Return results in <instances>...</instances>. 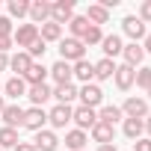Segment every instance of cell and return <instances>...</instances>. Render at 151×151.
<instances>
[{"mask_svg": "<svg viewBox=\"0 0 151 151\" xmlns=\"http://www.w3.org/2000/svg\"><path fill=\"white\" fill-rule=\"evenodd\" d=\"M145 130H148V139H151V116H145Z\"/></svg>", "mask_w": 151, "mask_h": 151, "instance_id": "obj_43", "label": "cell"}, {"mask_svg": "<svg viewBox=\"0 0 151 151\" xmlns=\"http://www.w3.org/2000/svg\"><path fill=\"white\" fill-rule=\"evenodd\" d=\"M71 122L77 124V130H92L95 124H98V110H89V107H77L74 110V116H71Z\"/></svg>", "mask_w": 151, "mask_h": 151, "instance_id": "obj_5", "label": "cell"}, {"mask_svg": "<svg viewBox=\"0 0 151 151\" xmlns=\"http://www.w3.org/2000/svg\"><path fill=\"white\" fill-rule=\"evenodd\" d=\"M113 80H116V86H119L122 92H127V89L133 86V80H136V68H130V65H116Z\"/></svg>", "mask_w": 151, "mask_h": 151, "instance_id": "obj_12", "label": "cell"}, {"mask_svg": "<svg viewBox=\"0 0 151 151\" xmlns=\"http://www.w3.org/2000/svg\"><path fill=\"white\" fill-rule=\"evenodd\" d=\"M74 18V0H56V3H50V21L53 24H68Z\"/></svg>", "mask_w": 151, "mask_h": 151, "instance_id": "obj_4", "label": "cell"}, {"mask_svg": "<svg viewBox=\"0 0 151 151\" xmlns=\"http://www.w3.org/2000/svg\"><path fill=\"white\" fill-rule=\"evenodd\" d=\"M122 30H124V36H130V39H133V42H139V45H142V39L148 36L145 24H142L136 15H127V18L122 21Z\"/></svg>", "mask_w": 151, "mask_h": 151, "instance_id": "obj_7", "label": "cell"}, {"mask_svg": "<svg viewBox=\"0 0 151 151\" xmlns=\"http://www.w3.org/2000/svg\"><path fill=\"white\" fill-rule=\"evenodd\" d=\"M12 45H15L12 39H6V36H0V53H6V50H9Z\"/></svg>", "mask_w": 151, "mask_h": 151, "instance_id": "obj_39", "label": "cell"}, {"mask_svg": "<svg viewBox=\"0 0 151 151\" xmlns=\"http://www.w3.org/2000/svg\"><path fill=\"white\" fill-rule=\"evenodd\" d=\"M6 68H9V56H6V53H0V71H6Z\"/></svg>", "mask_w": 151, "mask_h": 151, "instance_id": "obj_42", "label": "cell"}, {"mask_svg": "<svg viewBox=\"0 0 151 151\" xmlns=\"http://www.w3.org/2000/svg\"><path fill=\"white\" fill-rule=\"evenodd\" d=\"M98 151H119L116 145H98Z\"/></svg>", "mask_w": 151, "mask_h": 151, "instance_id": "obj_44", "label": "cell"}, {"mask_svg": "<svg viewBox=\"0 0 151 151\" xmlns=\"http://www.w3.org/2000/svg\"><path fill=\"white\" fill-rule=\"evenodd\" d=\"M50 98H56V104H62V107H71V101L77 98V89H74V83H62V86L50 89Z\"/></svg>", "mask_w": 151, "mask_h": 151, "instance_id": "obj_17", "label": "cell"}, {"mask_svg": "<svg viewBox=\"0 0 151 151\" xmlns=\"http://www.w3.org/2000/svg\"><path fill=\"white\" fill-rule=\"evenodd\" d=\"M86 21H89L92 27H101V24H107V21H110V12H107L101 3H92V6L86 9Z\"/></svg>", "mask_w": 151, "mask_h": 151, "instance_id": "obj_22", "label": "cell"}, {"mask_svg": "<svg viewBox=\"0 0 151 151\" xmlns=\"http://www.w3.org/2000/svg\"><path fill=\"white\" fill-rule=\"evenodd\" d=\"M0 92H3V83H0Z\"/></svg>", "mask_w": 151, "mask_h": 151, "instance_id": "obj_46", "label": "cell"}, {"mask_svg": "<svg viewBox=\"0 0 151 151\" xmlns=\"http://www.w3.org/2000/svg\"><path fill=\"white\" fill-rule=\"evenodd\" d=\"M9 15H12V18L30 15V0H9Z\"/></svg>", "mask_w": 151, "mask_h": 151, "instance_id": "obj_32", "label": "cell"}, {"mask_svg": "<svg viewBox=\"0 0 151 151\" xmlns=\"http://www.w3.org/2000/svg\"><path fill=\"white\" fill-rule=\"evenodd\" d=\"M77 98L83 101L80 107L95 110V107H101V101H104V89H101L98 83H83V89H77Z\"/></svg>", "mask_w": 151, "mask_h": 151, "instance_id": "obj_2", "label": "cell"}, {"mask_svg": "<svg viewBox=\"0 0 151 151\" xmlns=\"http://www.w3.org/2000/svg\"><path fill=\"white\" fill-rule=\"evenodd\" d=\"M122 47H124V45H122V39H119L116 33H113V36H104V42H101V50H104V56H107V59L119 56V53H122Z\"/></svg>", "mask_w": 151, "mask_h": 151, "instance_id": "obj_26", "label": "cell"}, {"mask_svg": "<svg viewBox=\"0 0 151 151\" xmlns=\"http://www.w3.org/2000/svg\"><path fill=\"white\" fill-rule=\"evenodd\" d=\"M80 42H83V45H101V42H104V33H101V27H92V24H89V30L80 36Z\"/></svg>", "mask_w": 151, "mask_h": 151, "instance_id": "obj_33", "label": "cell"}, {"mask_svg": "<svg viewBox=\"0 0 151 151\" xmlns=\"http://www.w3.org/2000/svg\"><path fill=\"white\" fill-rule=\"evenodd\" d=\"M0 151H3V148H0Z\"/></svg>", "mask_w": 151, "mask_h": 151, "instance_id": "obj_48", "label": "cell"}, {"mask_svg": "<svg viewBox=\"0 0 151 151\" xmlns=\"http://www.w3.org/2000/svg\"><path fill=\"white\" fill-rule=\"evenodd\" d=\"M113 74H116V62L113 59H98L95 62V80H113Z\"/></svg>", "mask_w": 151, "mask_h": 151, "instance_id": "obj_29", "label": "cell"}, {"mask_svg": "<svg viewBox=\"0 0 151 151\" xmlns=\"http://www.w3.org/2000/svg\"><path fill=\"white\" fill-rule=\"evenodd\" d=\"M45 50H47V45H45L42 39H36V42L27 47V53H30V59H33V62H36V56H45Z\"/></svg>", "mask_w": 151, "mask_h": 151, "instance_id": "obj_35", "label": "cell"}, {"mask_svg": "<svg viewBox=\"0 0 151 151\" xmlns=\"http://www.w3.org/2000/svg\"><path fill=\"white\" fill-rule=\"evenodd\" d=\"M45 124H47V113H45V107H30V110H24V124H21V127L39 133V130H45Z\"/></svg>", "mask_w": 151, "mask_h": 151, "instance_id": "obj_3", "label": "cell"}, {"mask_svg": "<svg viewBox=\"0 0 151 151\" xmlns=\"http://www.w3.org/2000/svg\"><path fill=\"white\" fill-rule=\"evenodd\" d=\"M142 24H151V0H142L139 3V15H136Z\"/></svg>", "mask_w": 151, "mask_h": 151, "instance_id": "obj_37", "label": "cell"}, {"mask_svg": "<svg viewBox=\"0 0 151 151\" xmlns=\"http://www.w3.org/2000/svg\"><path fill=\"white\" fill-rule=\"evenodd\" d=\"M27 98L33 107H45V101H50V86L39 83V86H27Z\"/></svg>", "mask_w": 151, "mask_h": 151, "instance_id": "obj_18", "label": "cell"}, {"mask_svg": "<svg viewBox=\"0 0 151 151\" xmlns=\"http://www.w3.org/2000/svg\"><path fill=\"white\" fill-rule=\"evenodd\" d=\"M122 130H124V136L127 139H142V130H145V119H124V124H122Z\"/></svg>", "mask_w": 151, "mask_h": 151, "instance_id": "obj_23", "label": "cell"}, {"mask_svg": "<svg viewBox=\"0 0 151 151\" xmlns=\"http://www.w3.org/2000/svg\"><path fill=\"white\" fill-rule=\"evenodd\" d=\"M39 39H42L45 45H47V42H59V39H62V27L53 24V21H47V24L39 27Z\"/></svg>", "mask_w": 151, "mask_h": 151, "instance_id": "obj_25", "label": "cell"}, {"mask_svg": "<svg viewBox=\"0 0 151 151\" xmlns=\"http://www.w3.org/2000/svg\"><path fill=\"white\" fill-rule=\"evenodd\" d=\"M0 119H3V127L18 130V127L24 124V107H18V104H6V110L0 113Z\"/></svg>", "mask_w": 151, "mask_h": 151, "instance_id": "obj_8", "label": "cell"}, {"mask_svg": "<svg viewBox=\"0 0 151 151\" xmlns=\"http://www.w3.org/2000/svg\"><path fill=\"white\" fill-rule=\"evenodd\" d=\"M30 65H33V59H30L27 50H18L15 56H9V68L15 71V77H24V74L30 71Z\"/></svg>", "mask_w": 151, "mask_h": 151, "instance_id": "obj_16", "label": "cell"}, {"mask_svg": "<svg viewBox=\"0 0 151 151\" xmlns=\"http://www.w3.org/2000/svg\"><path fill=\"white\" fill-rule=\"evenodd\" d=\"M133 151H151V139H148V136L136 139V142H133Z\"/></svg>", "mask_w": 151, "mask_h": 151, "instance_id": "obj_38", "label": "cell"}, {"mask_svg": "<svg viewBox=\"0 0 151 151\" xmlns=\"http://www.w3.org/2000/svg\"><path fill=\"white\" fill-rule=\"evenodd\" d=\"M50 21V3L47 0H36V3H30V24L42 27Z\"/></svg>", "mask_w": 151, "mask_h": 151, "instance_id": "obj_10", "label": "cell"}, {"mask_svg": "<svg viewBox=\"0 0 151 151\" xmlns=\"http://www.w3.org/2000/svg\"><path fill=\"white\" fill-rule=\"evenodd\" d=\"M12 151H36V145H33V142H18Z\"/></svg>", "mask_w": 151, "mask_h": 151, "instance_id": "obj_40", "label": "cell"}, {"mask_svg": "<svg viewBox=\"0 0 151 151\" xmlns=\"http://www.w3.org/2000/svg\"><path fill=\"white\" fill-rule=\"evenodd\" d=\"M6 110V101H3V95H0V113H3Z\"/></svg>", "mask_w": 151, "mask_h": 151, "instance_id": "obj_45", "label": "cell"}, {"mask_svg": "<svg viewBox=\"0 0 151 151\" xmlns=\"http://www.w3.org/2000/svg\"><path fill=\"white\" fill-rule=\"evenodd\" d=\"M139 89H151V68H136V80H133Z\"/></svg>", "mask_w": 151, "mask_h": 151, "instance_id": "obj_34", "label": "cell"}, {"mask_svg": "<svg viewBox=\"0 0 151 151\" xmlns=\"http://www.w3.org/2000/svg\"><path fill=\"white\" fill-rule=\"evenodd\" d=\"M71 116H74V110H71V107H62V104H56V107L47 113V122H50V127L62 130V127L71 122Z\"/></svg>", "mask_w": 151, "mask_h": 151, "instance_id": "obj_11", "label": "cell"}, {"mask_svg": "<svg viewBox=\"0 0 151 151\" xmlns=\"http://www.w3.org/2000/svg\"><path fill=\"white\" fill-rule=\"evenodd\" d=\"M142 50H145V53H151V33L142 39Z\"/></svg>", "mask_w": 151, "mask_h": 151, "instance_id": "obj_41", "label": "cell"}, {"mask_svg": "<svg viewBox=\"0 0 151 151\" xmlns=\"http://www.w3.org/2000/svg\"><path fill=\"white\" fill-rule=\"evenodd\" d=\"M59 59L68 62V65L86 59V45H83L80 39H71V36H68V39H59Z\"/></svg>", "mask_w": 151, "mask_h": 151, "instance_id": "obj_1", "label": "cell"}, {"mask_svg": "<svg viewBox=\"0 0 151 151\" xmlns=\"http://www.w3.org/2000/svg\"><path fill=\"white\" fill-rule=\"evenodd\" d=\"M68 30H71V39H80V36L89 30V21H86V15H74V18L68 21Z\"/></svg>", "mask_w": 151, "mask_h": 151, "instance_id": "obj_30", "label": "cell"}, {"mask_svg": "<svg viewBox=\"0 0 151 151\" xmlns=\"http://www.w3.org/2000/svg\"><path fill=\"white\" fill-rule=\"evenodd\" d=\"M47 71H50V77L56 80V86H62V83H71V77H74V74H71V65H68V62H62V59H59V62H53Z\"/></svg>", "mask_w": 151, "mask_h": 151, "instance_id": "obj_20", "label": "cell"}, {"mask_svg": "<svg viewBox=\"0 0 151 151\" xmlns=\"http://www.w3.org/2000/svg\"><path fill=\"white\" fill-rule=\"evenodd\" d=\"M12 33H15V24H12V18H6V15H0V36H6V39H12Z\"/></svg>", "mask_w": 151, "mask_h": 151, "instance_id": "obj_36", "label": "cell"}, {"mask_svg": "<svg viewBox=\"0 0 151 151\" xmlns=\"http://www.w3.org/2000/svg\"><path fill=\"white\" fill-rule=\"evenodd\" d=\"M122 116H124V113H122V107H116V104H107V107H101V110H98V122L113 124V127H116V122H119Z\"/></svg>", "mask_w": 151, "mask_h": 151, "instance_id": "obj_28", "label": "cell"}, {"mask_svg": "<svg viewBox=\"0 0 151 151\" xmlns=\"http://www.w3.org/2000/svg\"><path fill=\"white\" fill-rule=\"evenodd\" d=\"M122 113H124L127 119H145V116H148V101L133 95V98H127V101H124Z\"/></svg>", "mask_w": 151, "mask_h": 151, "instance_id": "obj_9", "label": "cell"}, {"mask_svg": "<svg viewBox=\"0 0 151 151\" xmlns=\"http://www.w3.org/2000/svg\"><path fill=\"white\" fill-rule=\"evenodd\" d=\"M92 139H95L98 145H113V139H116V127H113V124L98 122V124L92 127Z\"/></svg>", "mask_w": 151, "mask_h": 151, "instance_id": "obj_19", "label": "cell"}, {"mask_svg": "<svg viewBox=\"0 0 151 151\" xmlns=\"http://www.w3.org/2000/svg\"><path fill=\"white\" fill-rule=\"evenodd\" d=\"M148 98H151V89H148Z\"/></svg>", "mask_w": 151, "mask_h": 151, "instance_id": "obj_47", "label": "cell"}, {"mask_svg": "<svg viewBox=\"0 0 151 151\" xmlns=\"http://www.w3.org/2000/svg\"><path fill=\"white\" fill-rule=\"evenodd\" d=\"M86 142H89V136H86L83 130H77V127L65 133V148H71V151H83Z\"/></svg>", "mask_w": 151, "mask_h": 151, "instance_id": "obj_24", "label": "cell"}, {"mask_svg": "<svg viewBox=\"0 0 151 151\" xmlns=\"http://www.w3.org/2000/svg\"><path fill=\"white\" fill-rule=\"evenodd\" d=\"M21 139H18V130L12 127H0V148H15Z\"/></svg>", "mask_w": 151, "mask_h": 151, "instance_id": "obj_31", "label": "cell"}, {"mask_svg": "<svg viewBox=\"0 0 151 151\" xmlns=\"http://www.w3.org/2000/svg\"><path fill=\"white\" fill-rule=\"evenodd\" d=\"M33 145H36V151H56L59 148V136L53 130H39L36 139H33Z\"/></svg>", "mask_w": 151, "mask_h": 151, "instance_id": "obj_15", "label": "cell"}, {"mask_svg": "<svg viewBox=\"0 0 151 151\" xmlns=\"http://www.w3.org/2000/svg\"><path fill=\"white\" fill-rule=\"evenodd\" d=\"M3 92H6L9 98H24V95H27V83H24V77H9V80L3 83Z\"/></svg>", "mask_w": 151, "mask_h": 151, "instance_id": "obj_27", "label": "cell"}, {"mask_svg": "<svg viewBox=\"0 0 151 151\" xmlns=\"http://www.w3.org/2000/svg\"><path fill=\"white\" fill-rule=\"evenodd\" d=\"M47 74H50V71H47L42 62H33V65H30V71L24 74V83H27V86H39V83H45Z\"/></svg>", "mask_w": 151, "mask_h": 151, "instance_id": "obj_21", "label": "cell"}, {"mask_svg": "<svg viewBox=\"0 0 151 151\" xmlns=\"http://www.w3.org/2000/svg\"><path fill=\"white\" fill-rule=\"evenodd\" d=\"M36 39H39V27H36V24H21V27L12 33V42H15L18 47H24V50H27Z\"/></svg>", "mask_w": 151, "mask_h": 151, "instance_id": "obj_6", "label": "cell"}, {"mask_svg": "<svg viewBox=\"0 0 151 151\" xmlns=\"http://www.w3.org/2000/svg\"><path fill=\"white\" fill-rule=\"evenodd\" d=\"M71 74H74L80 83H95V62H89V59L74 62V65H71Z\"/></svg>", "mask_w": 151, "mask_h": 151, "instance_id": "obj_13", "label": "cell"}, {"mask_svg": "<svg viewBox=\"0 0 151 151\" xmlns=\"http://www.w3.org/2000/svg\"><path fill=\"white\" fill-rule=\"evenodd\" d=\"M122 56H124V65L136 68V65H142L145 50H142V45H139V42H130V45H124V47H122Z\"/></svg>", "mask_w": 151, "mask_h": 151, "instance_id": "obj_14", "label": "cell"}]
</instances>
